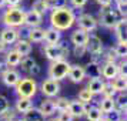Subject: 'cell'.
Returning a JSON list of instances; mask_svg holds the SVG:
<instances>
[{
  "label": "cell",
  "instance_id": "obj_1",
  "mask_svg": "<svg viewBox=\"0 0 127 121\" xmlns=\"http://www.w3.org/2000/svg\"><path fill=\"white\" fill-rule=\"evenodd\" d=\"M74 22H76V14L71 7L63 6L52 10L50 23H52V27L57 29L59 31H64V30L71 29Z\"/></svg>",
  "mask_w": 127,
  "mask_h": 121
},
{
  "label": "cell",
  "instance_id": "obj_2",
  "mask_svg": "<svg viewBox=\"0 0 127 121\" xmlns=\"http://www.w3.org/2000/svg\"><path fill=\"white\" fill-rule=\"evenodd\" d=\"M6 27H22L24 24V10L19 6H10L3 14Z\"/></svg>",
  "mask_w": 127,
  "mask_h": 121
},
{
  "label": "cell",
  "instance_id": "obj_3",
  "mask_svg": "<svg viewBox=\"0 0 127 121\" xmlns=\"http://www.w3.org/2000/svg\"><path fill=\"white\" fill-rule=\"evenodd\" d=\"M16 93L19 97H24V98H32L36 96L37 93V83L33 77H24L20 78L19 83L16 84Z\"/></svg>",
  "mask_w": 127,
  "mask_h": 121
},
{
  "label": "cell",
  "instance_id": "obj_4",
  "mask_svg": "<svg viewBox=\"0 0 127 121\" xmlns=\"http://www.w3.org/2000/svg\"><path fill=\"white\" fill-rule=\"evenodd\" d=\"M43 53L49 60L52 61H57V60H63L69 56V47L66 43H60V44H46L43 47Z\"/></svg>",
  "mask_w": 127,
  "mask_h": 121
},
{
  "label": "cell",
  "instance_id": "obj_5",
  "mask_svg": "<svg viewBox=\"0 0 127 121\" xmlns=\"http://www.w3.org/2000/svg\"><path fill=\"white\" fill-rule=\"evenodd\" d=\"M70 69V63L66 61V60H57V61H53V64L49 69V77L53 78V80H63L67 77V73H69Z\"/></svg>",
  "mask_w": 127,
  "mask_h": 121
},
{
  "label": "cell",
  "instance_id": "obj_6",
  "mask_svg": "<svg viewBox=\"0 0 127 121\" xmlns=\"http://www.w3.org/2000/svg\"><path fill=\"white\" fill-rule=\"evenodd\" d=\"M119 20V13L113 10L110 6H104L100 9V24L106 29H113Z\"/></svg>",
  "mask_w": 127,
  "mask_h": 121
},
{
  "label": "cell",
  "instance_id": "obj_7",
  "mask_svg": "<svg viewBox=\"0 0 127 121\" xmlns=\"http://www.w3.org/2000/svg\"><path fill=\"white\" fill-rule=\"evenodd\" d=\"M74 23H77L79 29H83V30H86L87 33H90V31H94V30L97 29L98 22L93 17L92 14L84 13V14H80L79 17H76Z\"/></svg>",
  "mask_w": 127,
  "mask_h": 121
},
{
  "label": "cell",
  "instance_id": "obj_8",
  "mask_svg": "<svg viewBox=\"0 0 127 121\" xmlns=\"http://www.w3.org/2000/svg\"><path fill=\"white\" fill-rule=\"evenodd\" d=\"M86 50L92 56H101V53H103V41L96 34H89V39L86 41Z\"/></svg>",
  "mask_w": 127,
  "mask_h": 121
},
{
  "label": "cell",
  "instance_id": "obj_9",
  "mask_svg": "<svg viewBox=\"0 0 127 121\" xmlns=\"http://www.w3.org/2000/svg\"><path fill=\"white\" fill-rule=\"evenodd\" d=\"M41 93L46 96V97H56L59 93H60V84L57 80H53V78H46V80L41 83Z\"/></svg>",
  "mask_w": 127,
  "mask_h": 121
},
{
  "label": "cell",
  "instance_id": "obj_10",
  "mask_svg": "<svg viewBox=\"0 0 127 121\" xmlns=\"http://www.w3.org/2000/svg\"><path fill=\"white\" fill-rule=\"evenodd\" d=\"M69 78L71 83H76V84H79L81 81L86 78V71H84V67L83 66H79V64H70V69H69Z\"/></svg>",
  "mask_w": 127,
  "mask_h": 121
},
{
  "label": "cell",
  "instance_id": "obj_11",
  "mask_svg": "<svg viewBox=\"0 0 127 121\" xmlns=\"http://www.w3.org/2000/svg\"><path fill=\"white\" fill-rule=\"evenodd\" d=\"M119 74L117 63L116 61H104L103 66H100V75L106 80H111Z\"/></svg>",
  "mask_w": 127,
  "mask_h": 121
},
{
  "label": "cell",
  "instance_id": "obj_12",
  "mask_svg": "<svg viewBox=\"0 0 127 121\" xmlns=\"http://www.w3.org/2000/svg\"><path fill=\"white\" fill-rule=\"evenodd\" d=\"M43 23V16L40 13L34 12L33 9L29 12H24V26L27 27H40Z\"/></svg>",
  "mask_w": 127,
  "mask_h": 121
},
{
  "label": "cell",
  "instance_id": "obj_13",
  "mask_svg": "<svg viewBox=\"0 0 127 121\" xmlns=\"http://www.w3.org/2000/svg\"><path fill=\"white\" fill-rule=\"evenodd\" d=\"M19 36H20V31H17L16 27H6L0 31V40L4 44H13L19 40Z\"/></svg>",
  "mask_w": 127,
  "mask_h": 121
},
{
  "label": "cell",
  "instance_id": "obj_14",
  "mask_svg": "<svg viewBox=\"0 0 127 121\" xmlns=\"http://www.w3.org/2000/svg\"><path fill=\"white\" fill-rule=\"evenodd\" d=\"M1 80L4 83V86L14 87L19 83V80H20V73H19L17 70H14V69L10 67V69H7L6 71L1 74Z\"/></svg>",
  "mask_w": 127,
  "mask_h": 121
},
{
  "label": "cell",
  "instance_id": "obj_15",
  "mask_svg": "<svg viewBox=\"0 0 127 121\" xmlns=\"http://www.w3.org/2000/svg\"><path fill=\"white\" fill-rule=\"evenodd\" d=\"M103 87H104V80L101 78V75H96V77H90L86 88L93 96H97V94H101Z\"/></svg>",
  "mask_w": 127,
  "mask_h": 121
},
{
  "label": "cell",
  "instance_id": "obj_16",
  "mask_svg": "<svg viewBox=\"0 0 127 121\" xmlns=\"http://www.w3.org/2000/svg\"><path fill=\"white\" fill-rule=\"evenodd\" d=\"M67 110H69V113L73 115L74 118H80V117H83V115H84L83 101H80V100H70Z\"/></svg>",
  "mask_w": 127,
  "mask_h": 121
},
{
  "label": "cell",
  "instance_id": "obj_17",
  "mask_svg": "<svg viewBox=\"0 0 127 121\" xmlns=\"http://www.w3.org/2000/svg\"><path fill=\"white\" fill-rule=\"evenodd\" d=\"M14 50L23 57V56H29L32 53V43L29 40H24V39H19L14 44Z\"/></svg>",
  "mask_w": 127,
  "mask_h": 121
},
{
  "label": "cell",
  "instance_id": "obj_18",
  "mask_svg": "<svg viewBox=\"0 0 127 121\" xmlns=\"http://www.w3.org/2000/svg\"><path fill=\"white\" fill-rule=\"evenodd\" d=\"M60 39H62V33L57 29L50 27V29L44 30V40H46L47 44H57Z\"/></svg>",
  "mask_w": 127,
  "mask_h": 121
},
{
  "label": "cell",
  "instance_id": "obj_19",
  "mask_svg": "<svg viewBox=\"0 0 127 121\" xmlns=\"http://www.w3.org/2000/svg\"><path fill=\"white\" fill-rule=\"evenodd\" d=\"M27 40L30 43H40L44 40V29L40 27H30L27 33Z\"/></svg>",
  "mask_w": 127,
  "mask_h": 121
},
{
  "label": "cell",
  "instance_id": "obj_20",
  "mask_svg": "<svg viewBox=\"0 0 127 121\" xmlns=\"http://www.w3.org/2000/svg\"><path fill=\"white\" fill-rule=\"evenodd\" d=\"M39 110H40V113L44 115V117H52V115L56 113L54 101H53V100H50V98L43 100V101L40 103V107H39Z\"/></svg>",
  "mask_w": 127,
  "mask_h": 121
},
{
  "label": "cell",
  "instance_id": "obj_21",
  "mask_svg": "<svg viewBox=\"0 0 127 121\" xmlns=\"http://www.w3.org/2000/svg\"><path fill=\"white\" fill-rule=\"evenodd\" d=\"M87 39H89V33L83 29H77L71 33V43L73 44H84L86 46Z\"/></svg>",
  "mask_w": 127,
  "mask_h": 121
},
{
  "label": "cell",
  "instance_id": "obj_22",
  "mask_svg": "<svg viewBox=\"0 0 127 121\" xmlns=\"http://www.w3.org/2000/svg\"><path fill=\"white\" fill-rule=\"evenodd\" d=\"M113 29H114L116 37L119 39V41H126V17L119 19Z\"/></svg>",
  "mask_w": 127,
  "mask_h": 121
},
{
  "label": "cell",
  "instance_id": "obj_23",
  "mask_svg": "<svg viewBox=\"0 0 127 121\" xmlns=\"http://www.w3.org/2000/svg\"><path fill=\"white\" fill-rule=\"evenodd\" d=\"M24 114V120L26 121H44L46 120V117L40 113V110L39 108H34V107H32L30 110H27Z\"/></svg>",
  "mask_w": 127,
  "mask_h": 121
},
{
  "label": "cell",
  "instance_id": "obj_24",
  "mask_svg": "<svg viewBox=\"0 0 127 121\" xmlns=\"http://www.w3.org/2000/svg\"><path fill=\"white\" fill-rule=\"evenodd\" d=\"M20 60H22V56L16 50H10V51L6 53V61L4 63L7 64V67H17Z\"/></svg>",
  "mask_w": 127,
  "mask_h": 121
},
{
  "label": "cell",
  "instance_id": "obj_25",
  "mask_svg": "<svg viewBox=\"0 0 127 121\" xmlns=\"http://www.w3.org/2000/svg\"><path fill=\"white\" fill-rule=\"evenodd\" d=\"M111 87L116 90V93H123L127 90V81L124 77H120V75H116L114 78H111Z\"/></svg>",
  "mask_w": 127,
  "mask_h": 121
},
{
  "label": "cell",
  "instance_id": "obj_26",
  "mask_svg": "<svg viewBox=\"0 0 127 121\" xmlns=\"http://www.w3.org/2000/svg\"><path fill=\"white\" fill-rule=\"evenodd\" d=\"M33 107V103H32V98H24V97H19L17 103H16V111L17 113H26L27 110H30Z\"/></svg>",
  "mask_w": 127,
  "mask_h": 121
},
{
  "label": "cell",
  "instance_id": "obj_27",
  "mask_svg": "<svg viewBox=\"0 0 127 121\" xmlns=\"http://www.w3.org/2000/svg\"><path fill=\"white\" fill-rule=\"evenodd\" d=\"M114 104H116V108H119L121 113L126 114V110H127V101H126V91L119 93V96L114 97Z\"/></svg>",
  "mask_w": 127,
  "mask_h": 121
},
{
  "label": "cell",
  "instance_id": "obj_28",
  "mask_svg": "<svg viewBox=\"0 0 127 121\" xmlns=\"http://www.w3.org/2000/svg\"><path fill=\"white\" fill-rule=\"evenodd\" d=\"M100 111L103 113V114H107L110 113L113 108H116V104H114V98H103L101 101H100Z\"/></svg>",
  "mask_w": 127,
  "mask_h": 121
},
{
  "label": "cell",
  "instance_id": "obj_29",
  "mask_svg": "<svg viewBox=\"0 0 127 121\" xmlns=\"http://www.w3.org/2000/svg\"><path fill=\"white\" fill-rule=\"evenodd\" d=\"M100 63H94V61H90L87 64V67L84 69L86 71V75L89 77H96V75H100Z\"/></svg>",
  "mask_w": 127,
  "mask_h": 121
},
{
  "label": "cell",
  "instance_id": "obj_30",
  "mask_svg": "<svg viewBox=\"0 0 127 121\" xmlns=\"http://www.w3.org/2000/svg\"><path fill=\"white\" fill-rule=\"evenodd\" d=\"M32 9H33L34 12L40 13L41 16H44L47 10H50V9H49V4H47L46 0H36L34 3H33V6H32Z\"/></svg>",
  "mask_w": 127,
  "mask_h": 121
},
{
  "label": "cell",
  "instance_id": "obj_31",
  "mask_svg": "<svg viewBox=\"0 0 127 121\" xmlns=\"http://www.w3.org/2000/svg\"><path fill=\"white\" fill-rule=\"evenodd\" d=\"M126 46H127V41H119V44L113 47V51H114L117 58H126V54H127Z\"/></svg>",
  "mask_w": 127,
  "mask_h": 121
},
{
  "label": "cell",
  "instance_id": "obj_32",
  "mask_svg": "<svg viewBox=\"0 0 127 121\" xmlns=\"http://www.w3.org/2000/svg\"><path fill=\"white\" fill-rule=\"evenodd\" d=\"M86 117H87V121H98L103 117V113L100 111L98 107H93L92 105V108L86 113Z\"/></svg>",
  "mask_w": 127,
  "mask_h": 121
},
{
  "label": "cell",
  "instance_id": "obj_33",
  "mask_svg": "<svg viewBox=\"0 0 127 121\" xmlns=\"http://www.w3.org/2000/svg\"><path fill=\"white\" fill-rule=\"evenodd\" d=\"M34 63H36V61H34V58H33V57H30V56H23L22 60H20V63H19V66L22 67L23 71H29L30 67H32Z\"/></svg>",
  "mask_w": 127,
  "mask_h": 121
},
{
  "label": "cell",
  "instance_id": "obj_34",
  "mask_svg": "<svg viewBox=\"0 0 127 121\" xmlns=\"http://www.w3.org/2000/svg\"><path fill=\"white\" fill-rule=\"evenodd\" d=\"M69 101L66 97H59L56 98V101H54V107H56V111H64V110H67L69 107Z\"/></svg>",
  "mask_w": 127,
  "mask_h": 121
},
{
  "label": "cell",
  "instance_id": "obj_35",
  "mask_svg": "<svg viewBox=\"0 0 127 121\" xmlns=\"http://www.w3.org/2000/svg\"><path fill=\"white\" fill-rule=\"evenodd\" d=\"M101 94H103L104 98H114L117 93H116V90L111 87V84H110V83H109V84H106V83H104V87H103V91H101Z\"/></svg>",
  "mask_w": 127,
  "mask_h": 121
},
{
  "label": "cell",
  "instance_id": "obj_36",
  "mask_svg": "<svg viewBox=\"0 0 127 121\" xmlns=\"http://www.w3.org/2000/svg\"><path fill=\"white\" fill-rule=\"evenodd\" d=\"M77 100H80V101H83V103H92L93 100V94L87 88H83V90H80V93H79V98Z\"/></svg>",
  "mask_w": 127,
  "mask_h": 121
},
{
  "label": "cell",
  "instance_id": "obj_37",
  "mask_svg": "<svg viewBox=\"0 0 127 121\" xmlns=\"http://www.w3.org/2000/svg\"><path fill=\"white\" fill-rule=\"evenodd\" d=\"M14 118H16V111L13 108H10V107L0 115V120L1 121H12V120H14Z\"/></svg>",
  "mask_w": 127,
  "mask_h": 121
},
{
  "label": "cell",
  "instance_id": "obj_38",
  "mask_svg": "<svg viewBox=\"0 0 127 121\" xmlns=\"http://www.w3.org/2000/svg\"><path fill=\"white\" fill-rule=\"evenodd\" d=\"M86 53H87V50H86V46H84V44H74L73 54H74L76 57H79V58L84 57V54H86Z\"/></svg>",
  "mask_w": 127,
  "mask_h": 121
},
{
  "label": "cell",
  "instance_id": "obj_39",
  "mask_svg": "<svg viewBox=\"0 0 127 121\" xmlns=\"http://www.w3.org/2000/svg\"><path fill=\"white\" fill-rule=\"evenodd\" d=\"M121 115H123V113L119 108H113L110 113H107V118L110 121H119L121 118Z\"/></svg>",
  "mask_w": 127,
  "mask_h": 121
},
{
  "label": "cell",
  "instance_id": "obj_40",
  "mask_svg": "<svg viewBox=\"0 0 127 121\" xmlns=\"http://www.w3.org/2000/svg\"><path fill=\"white\" fill-rule=\"evenodd\" d=\"M46 1H47V4H49V9L50 10L66 6V0H46Z\"/></svg>",
  "mask_w": 127,
  "mask_h": 121
},
{
  "label": "cell",
  "instance_id": "obj_41",
  "mask_svg": "<svg viewBox=\"0 0 127 121\" xmlns=\"http://www.w3.org/2000/svg\"><path fill=\"white\" fill-rule=\"evenodd\" d=\"M57 120L59 121H73L74 120V117L69 113V110H64V111H60Z\"/></svg>",
  "mask_w": 127,
  "mask_h": 121
},
{
  "label": "cell",
  "instance_id": "obj_42",
  "mask_svg": "<svg viewBox=\"0 0 127 121\" xmlns=\"http://www.w3.org/2000/svg\"><path fill=\"white\" fill-rule=\"evenodd\" d=\"M9 107H10L9 100H7L4 96H1V94H0V115L3 114V113H4L7 108H9Z\"/></svg>",
  "mask_w": 127,
  "mask_h": 121
},
{
  "label": "cell",
  "instance_id": "obj_43",
  "mask_svg": "<svg viewBox=\"0 0 127 121\" xmlns=\"http://www.w3.org/2000/svg\"><path fill=\"white\" fill-rule=\"evenodd\" d=\"M89 0H70V4L74 7V9H83L87 4Z\"/></svg>",
  "mask_w": 127,
  "mask_h": 121
},
{
  "label": "cell",
  "instance_id": "obj_44",
  "mask_svg": "<svg viewBox=\"0 0 127 121\" xmlns=\"http://www.w3.org/2000/svg\"><path fill=\"white\" fill-rule=\"evenodd\" d=\"M40 71H41L40 66H39V64H36V63L33 64V66L30 67V70H29L30 75H33V77H34V75H39V74H40Z\"/></svg>",
  "mask_w": 127,
  "mask_h": 121
},
{
  "label": "cell",
  "instance_id": "obj_45",
  "mask_svg": "<svg viewBox=\"0 0 127 121\" xmlns=\"http://www.w3.org/2000/svg\"><path fill=\"white\" fill-rule=\"evenodd\" d=\"M111 1H113V0H96V3H97V4H100L101 7L111 6Z\"/></svg>",
  "mask_w": 127,
  "mask_h": 121
},
{
  "label": "cell",
  "instance_id": "obj_46",
  "mask_svg": "<svg viewBox=\"0 0 127 121\" xmlns=\"http://www.w3.org/2000/svg\"><path fill=\"white\" fill-rule=\"evenodd\" d=\"M20 3H22V0H6V4L9 7L10 6H19Z\"/></svg>",
  "mask_w": 127,
  "mask_h": 121
},
{
  "label": "cell",
  "instance_id": "obj_47",
  "mask_svg": "<svg viewBox=\"0 0 127 121\" xmlns=\"http://www.w3.org/2000/svg\"><path fill=\"white\" fill-rule=\"evenodd\" d=\"M7 69H9V67H7V64L4 63V61H0V77H1V74H3Z\"/></svg>",
  "mask_w": 127,
  "mask_h": 121
},
{
  "label": "cell",
  "instance_id": "obj_48",
  "mask_svg": "<svg viewBox=\"0 0 127 121\" xmlns=\"http://www.w3.org/2000/svg\"><path fill=\"white\" fill-rule=\"evenodd\" d=\"M4 51H6V44L0 40V53H4Z\"/></svg>",
  "mask_w": 127,
  "mask_h": 121
},
{
  "label": "cell",
  "instance_id": "obj_49",
  "mask_svg": "<svg viewBox=\"0 0 127 121\" xmlns=\"http://www.w3.org/2000/svg\"><path fill=\"white\" fill-rule=\"evenodd\" d=\"M4 6H6V0H0V9H3Z\"/></svg>",
  "mask_w": 127,
  "mask_h": 121
},
{
  "label": "cell",
  "instance_id": "obj_50",
  "mask_svg": "<svg viewBox=\"0 0 127 121\" xmlns=\"http://www.w3.org/2000/svg\"><path fill=\"white\" fill-rule=\"evenodd\" d=\"M98 121H110L109 118H107V117H101V118H100V120Z\"/></svg>",
  "mask_w": 127,
  "mask_h": 121
},
{
  "label": "cell",
  "instance_id": "obj_51",
  "mask_svg": "<svg viewBox=\"0 0 127 121\" xmlns=\"http://www.w3.org/2000/svg\"><path fill=\"white\" fill-rule=\"evenodd\" d=\"M13 121H26V120H24V118H14Z\"/></svg>",
  "mask_w": 127,
  "mask_h": 121
},
{
  "label": "cell",
  "instance_id": "obj_52",
  "mask_svg": "<svg viewBox=\"0 0 127 121\" xmlns=\"http://www.w3.org/2000/svg\"><path fill=\"white\" fill-rule=\"evenodd\" d=\"M49 121H59V120H57V118H50Z\"/></svg>",
  "mask_w": 127,
  "mask_h": 121
},
{
  "label": "cell",
  "instance_id": "obj_53",
  "mask_svg": "<svg viewBox=\"0 0 127 121\" xmlns=\"http://www.w3.org/2000/svg\"><path fill=\"white\" fill-rule=\"evenodd\" d=\"M119 121H126V118H124V120H123V118H120V120H119Z\"/></svg>",
  "mask_w": 127,
  "mask_h": 121
},
{
  "label": "cell",
  "instance_id": "obj_54",
  "mask_svg": "<svg viewBox=\"0 0 127 121\" xmlns=\"http://www.w3.org/2000/svg\"><path fill=\"white\" fill-rule=\"evenodd\" d=\"M12 121H13V120H12Z\"/></svg>",
  "mask_w": 127,
  "mask_h": 121
}]
</instances>
